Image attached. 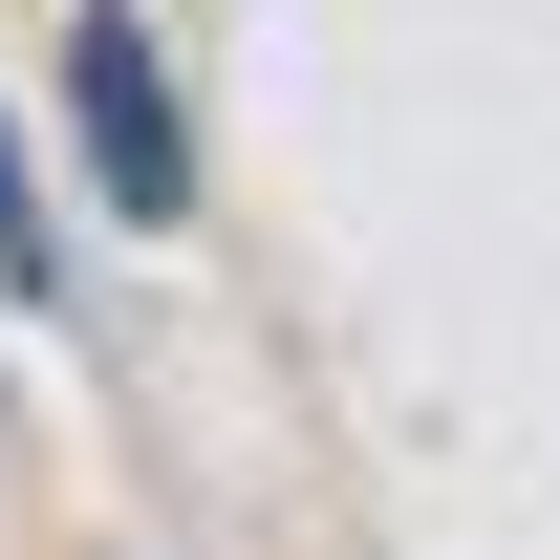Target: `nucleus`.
Here are the masks:
<instances>
[{
  "label": "nucleus",
  "instance_id": "1",
  "mask_svg": "<svg viewBox=\"0 0 560 560\" xmlns=\"http://www.w3.org/2000/svg\"><path fill=\"white\" fill-rule=\"evenodd\" d=\"M66 108H86V173H108L130 215H173V195H195V130H173L151 22H108V0H86V22H66Z\"/></svg>",
  "mask_w": 560,
  "mask_h": 560
},
{
  "label": "nucleus",
  "instance_id": "2",
  "mask_svg": "<svg viewBox=\"0 0 560 560\" xmlns=\"http://www.w3.org/2000/svg\"><path fill=\"white\" fill-rule=\"evenodd\" d=\"M0 302H66V237H44V195H22V130H0Z\"/></svg>",
  "mask_w": 560,
  "mask_h": 560
}]
</instances>
